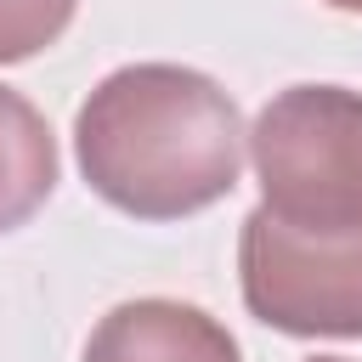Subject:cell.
<instances>
[{"mask_svg":"<svg viewBox=\"0 0 362 362\" xmlns=\"http://www.w3.org/2000/svg\"><path fill=\"white\" fill-rule=\"evenodd\" d=\"M243 113L198 68H113L74 113L85 187L136 221H181L221 204L243 170Z\"/></svg>","mask_w":362,"mask_h":362,"instance_id":"cell-1","label":"cell"},{"mask_svg":"<svg viewBox=\"0 0 362 362\" xmlns=\"http://www.w3.org/2000/svg\"><path fill=\"white\" fill-rule=\"evenodd\" d=\"M322 6H334V11H362V0H322Z\"/></svg>","mask_w":362,"mask_h":362,"instance_id":"cell-7","label":"cell"},{"mask_svg":"<svg viewBox=\"0 0 362 362\" xmlns=\"http://www.w3.org/2000/svg\"><path fill=\"white\" fill-rule=\"evenodd\" d=\"M79 0H0V68L28 62L34 51L57 45L74 23Z\"/></svg>","mask_w":362,"mask_h":362,"instance_id":"cell-6","label":"cell"},{"mask_svg":"<svg viewBox=\"0 0 362 362\" xmlns=\"http://www.w3.org/2000/svg\"><path fill=\"white\" fill-rule=\"evenodd\" d=\"M311 362H345V356H311Z\"/></svg>","mask_w":362,"mask_h":362,"instance_id":"cell-8","label":"cell"},{"mask_svg":"<svg viewBox=\"0 0 362 362\" xmlns=\"http://www.w3.org/2000/svg\"><path fill=\"white\" fill-rule=\"evenodd\" d=\"M85 362H238V339L204 305L147 294L113 305L90 328Z\"/></svg>","mask_w":362,"mask_h":362,"instance_id":"cell-4","label":"cell"},{"mask_svg":"<svg viewBox=\"0 0 362 362\" xmlns=\"http://www.w3.org/2000/svg\"><path fill=\"white\" fill-rule=\"evenodd\" d=\"M249 158L260 204L294 226H362V90L288 85L255 130Z\"/></svg>","mask_w":362,"mask_h":362,"instance_id":"cell-2","label":"cell"},{"mask_svg":"<svg viewBox=\"0 0 362 362\" xmlns=\"http://www.w3.org/2000/svg\"><path fill=\"white\" fill-rule=\"evenodd\" d=\"M238 283L255 322L294 339H362V226H294L266 204L243 215Z\"/></svg>","mask_w":362,"mask_h":362,"instance_id":"cell-3","label":"cell"},{"mask_svg":"<svg viewBox=\"0 0 362 362\" xmlns=\"http://www.w3.org/2000/svg\"><path fill=\"white\" fill-rule=\"evenodd\" d=\"M57 187V136L45 113L0 85V238L17 232Z\"/></svg>","mask_w":362,"mask_h":362,"instance_id":"cell-5","label":"cell"}]
</instances>
